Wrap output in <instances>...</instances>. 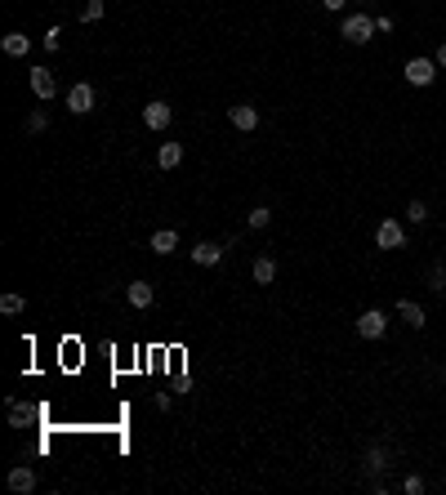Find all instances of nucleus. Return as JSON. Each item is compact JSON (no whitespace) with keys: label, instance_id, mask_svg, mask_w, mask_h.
<instances>
[{"label":"nucleus","instance_id":"obj_24","mask_svg":"<svg viewBox=\"0 0 446 495\" xmlns=\"http://www.w3.org/2000/svg\"><path fill=\"white\" fill-rule=\"evenodd\" d=\"M27 129H31V134H41V129H49V112H31V117H27Z\"/></svg>","mask_w":446,"mask_h":495},{"label":"nucleus","instance_id":"obj_18","mask_svg":"<svg viewBox=\"0 0 446 495\" xmlns=\"http://www.w3.org/2000/svg\"><path fill=\"white\" fill-rule=\"evenodd\" d=\"M366 469H371V473H388V451H384V447H371V451H366Z\"/></svg>","mask_w":446,"mask_h":495},{"label":"nucleus","instance_id":"obj_20","mask_svg":"<svg viewBox=\"0 0 446 495\" xmlns=\"http://www.w3.org/2000/svg\"><path fill=\"white\" fill-rule=\"evenodd\" d=\"M245 223H250V228H268V223H272V210H268V206H255Z\"/></svg>","mask_w":446,"mask_h":495},{"label":"nucleus","instance_id":"obj_22","mask_svg":"<svg viewBox=\"0 0 446 495\" xmlns=\"http://www.w3.org/2000/svg\"><path fill=\"white\" fill-rule=\"evenodd\" d=\"M0 312H23V294H0Z\"/></svg>","mask_w":446,"mask_h":495},{"label":"nucleus","instance_id":"obj_21","mask_svg":"<svg viewBox=\"0 0 446 495\" xmlns=\"http://www.w3.org/2000/svg\"><path fill=\"white\" fill-rule=\"evenodd\" d=\"M103 9H107L103 0H90V5L80 9V23H98V18H103Z\"/></svg>","mask_w":446,"mask_h":495},{"label":"nucleus","instance_id":"obj_23","mask_svg":"<svg viewBox=\"0 0 446 495\" xmlns=\"http://www.w3.org/2000/svg\"><path fill=\"white\" fill-rule=\"evenodd\" d=\"M41 45L49 49V54H58V49H63V31H58V27H49V31H45V41H41Z\"/></svg>","mask_w":446,"mask_h":495},{"label":"nucleus","instance_id":"obj_28","mask_svg":"<svg viewBox=\"0 0 446 495\" xmlns=\"http://www.w3.org/2000/svg\"><path fill=\"white\" fill-rule=\"evenodd\" d=\"M433 58H437V68H442V72H446V41H442V45H437V54H433Z\"/></svg>","mask_w":446,"mask_h":495},{"label":"nucleus","instance_id":"obj_29","mask_svg":"<svg viewBox=\"0 0 446 495\" xmlns=\"http://www.w3.org/2000/svg\"><path fill=\"white\" fill-rule=\"evenodd\" d=\"M322 5H326V9H335V14H339L344 5H349V0H322Z\"/></svg>","mask_w":446,"mask_h":495},{"label":"nucleus","instance_id":"obj_6","mask_svg":"<svg viewBox=\"0 0 446 495\" xmlns=\"http://www.w3.org/2000/svg\"><path fill=\"white\" fill-rule=\"evenodd\" d=\"M27 80H31V94H36L41 103L58 94V80H54V72H49V68H31V76H27Z\"/></svg>","mask_w":446,"mask_h":495},{"label":"nucleus","instance_id":"obj_5","mask_svg":"<svg viewBox=\"0 0 446 495\" xmlns=\"http://www.w3.org/2000/svg\"><path fill=\"white\" fill-rule=\"evenodd\" d=\"M170 121H174V107L161 103V98H152V103L143 107V125L147 129H170Z\"/></svg>","mask_w":446,"mask_h":495},{"label":"nucleus","instance_id":"obj_14","mask_svg":"<svg viewBox=\"0 0 446 495\" xmlns=\"http://www.w3.org/2000/svg\"><path fill=\"white\" fill-rule=\"evenodd\" d=\"M125 299L134 304V308H152L156 294H152V286H147V282H134V286H125Z\"/></svg>","mask_w":446,"mask_h":495},{"label":"nucleus","instance_id":"obj_3","mask_svg":"<svg viewBox=\"0 0 446 495\" xmlns=\"http://www.w3.org/2000/svg\"><path fill=\"white\" fill-rule=\"evenodd\" d=\"M375 245H379V250H402V245H406L402 223L398 219H384V223L375 228Z\"/></svg>","mask_w":446,"mask_h":495},{"label":"nucleus","instance_id":"obj_11","mask_svg":"<svg viewBox=\"0 0 446 495\" xmlns=\"http://www.w3.org/2000/svg\"><path fill=\"white\" fill-rule=\"evenodd\" d=\"M9 491H18V495H27V491H36V473H31L27 464H18V469H9Z\"/></svg>","mask_w":446,"mask_h":495},{"label":"nucleus","instance_id":"obj_16","mask_svg":"<svg viewBox=\"0 0 446 495\" xmlns=\"http://www.w3.org/2000/svg\"><path fill=\"white\" fill-rule=\"evenodd\" d=\"M179 161H184V147H179V143H161V152H156V165H161V170H174Z\"/></svg>","mask_w":446,"mask_h":495},{"label":"nucleus","instance_id":"obj_26","mask_svg":"<svg viewBox=\"0 0 446 495\" xmlns=\"http://www.w3.org/2000/svg\"><path fill=\"white\" fill-rule=\"evenodd\" d=\"M402 491H406V495H420V491H424V477H420V473H410L406 482H402Z\"/></svg>","mask_w":446,"mask_h":495},{"label":"nucleus","instance_id":"obj_7","mask_svg":"<svg viewBox=\"0 0 446 495\" xmlns=\"http://www.w3.org/2000/svg\"><path fill=\"white\" fill-rule=\"evenodd\" d=\"M68 112H76V117H85V112H94V90L85 85V80L68 90Z\"/></svg>","mask_w":446,"mask_h":495},{"label":"nucleus","instance_id":"obj_2","mask_svg":"<svg viewBox=\"0 0 446 495\" xmlns=\"http://www.w3.org/2000/svg\"><path fill=\"white\" fill-rule=\"evenodd\" d=\"M344 36H349L353 45H366L375 36V18L371 14H349V18H344Z\"/></svg>","mask_w":446,"mask_h":495},{"label":"nucleus","instance_id":"obj_19","mask_svg":"<svg viewBox=\"0 0 446 495\" xmlns=\"http://www.w3.org/2000/svg\"><path fill=\"white\" fill-rule=\"evenodd\" d=\"M428 290H446V263H433V268H428Z\"/></svg>","mask_w":446,"mask_h":495},{"label":"nucleus","instance_id":"obj_25","mask_svg":"<svg viewBox=\"0 0 446 495\" xmlns=\"http://www.w3.org/2000/svg\"><path fill=\"white\" fill-rule=\"evenodd\" d=\"M406 219H410V223H424V219H428V206H424V201H410V206H406Z\"/></svg>","mask_w":446,"mask_h":495},{"label":"nucleus","instance_id":"obj_1","mask_svg":"<svg viewBox=\"0 0 446 495\" xmlns=\"http://www.w3.org/2000/svg\"><path fill=\"white\" fill-rule=\"evenodd\" d=\"M437 58H410L406 63V68H402V76L410 80V85H433V80H437Z\"/></svg>","mask_w":446,"mask_h":495},{"label":"nucleus","instance_id":"obj_27","mask_svg":"<svg viewBox=\"0 0 446 495\" xmlns=\"http://www.w3.org/2000/svg\"><path fill=\"white\" fill-rule=\"evenodd\" d=\"M375 31H379V36H384V31H393V18H388V14H379V18H375Z\"/></svg>","mask_w":446,"mask_h":495},{"label":"nucleus","instance_id":"obj_17","mask_svg":"<svg viewBox=\"0 0 446 495\" xmlns=\"http://www.w3.org/2000/svg\"><path fill=\"white\" fill-rule=\"evenodd\" d=\"M27 424H31V406L9 402V428H27Z\"/></svg>","mask_w":446,"mask_h":495},{"label":"nucleus","instance_id":"obj_4","mask_svg":"<svg viewBox=\"0 0 446 495\" xmlns=\"http://www.w3.org/2000/svg\"><path fill=\"white\" fill-rule=\"evenodd\" d=\"M384 330H388V317H384L379 308H366V312L357 317V335H361V339H384Z\"/></svg>","mask_w":446,"mask_h":495},{"label":"nucleus","instance_id":"obj_10","mask_svg":"<svg viewBox=\"0 0 446 495\" xmlns=\"http://www.w3.org/2000/svg\"><path fill=\"white\" fill-rule=\"evenodd\" d=\"M398 317L406 321V326H415V330H424V321H428V312L415 304V299H398Z\"/></svg>","mask_w":446,"mask_h":495},{"label":"nucleus","instance_id":"obj_30","mask_svg":"<svg viewBox=\"0 0 446 495\" xmlns=\"http://www.w3.org/2000/svg\"><path fill=\"white\" fill-rule=\"evenodd\" d=\"M442 371H446V361H442Z\"/></svg>","mask_w":446,"mask_h":495},{"label":"nucleus","instance_id":"obj_12","mask_svg":"<svg viewBox=\"0 0 446 495\" xmlns=\"http://www.w3.org/2000/svg\"><path fill=\"white\" fill-rule=\"evenodd\" d=\"M219 259H223V245H214V241H201L192 250V263H201V268H214Z\"/></svg>","mask_w":446,"mask_h":495},{"label":"nucleus","instance_id":"obj_13","mask_svg":"<svg viewBox=\"0 0 446 495\" xmlns=\"http://www.w3.org/2000/svg\"><path fill=\"white\" fill-rule=\"evenodd\" d=\"M250 272H255V282H259V286H272V282H277V259H272V255H259Z\"/></svg>","mask_w":446,"mask_h":495},{"label":"nucleus","instance_id":"obj_8","mask_svg":"<svg viewBox=\"0 0 446 495\" xmlns=\"http://www.w3.org/2000/svg\"><path fill=\"white\" fill-rule=\"evenodd\" d=\"M228 121H233V129H241V134H250V129L259 125V112L250 103H237V107H228Z\"/></svg>","mask_w":446,"mask_h":495},{"label":"nucleus","instance_id":"obj_15","mask_svg":"<svg viewBox=\"0 0 446 495\" xmlns=\"http://www.w3.org/2000/svg\"><path fill=\"white\" fill-rule=\"evenodd\" d=\"M152 250H156V255H174V250H179V233H174V228H161V233H152Z\"/></svg>","mask_w":446,"mask_h":495},{"label":"nucleus","instance_id":"obj_9","mask_svg":"<svg viewBox=\"0 0 446 495\" xmlns=\"http://www.w3.org/2000/svg\"><path fill=\"white\" fill-rule=\"evenodd\" d=\"M0 49H5L9 58H27L31 36H23V31H5V36H0Z\"/></svg>","mask_w":446,"mask_h":495}]
</instances>
